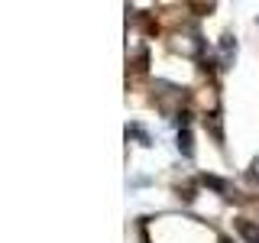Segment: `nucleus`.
<instances>
[{"mask_svg":"<svg viewBox=\"0 0 259 243\" xmlns=\"http://www.w3.org/2000/svg\"><path fill=\"white\" fill-rule=\"evenodd\" d=\"M253 172H256V175H259V159H256V162H253Z\"/></svg>","mask_w":259,"mask_h":243,"instance_id":"obj_1","label":"nucleus"}]
</instances>
